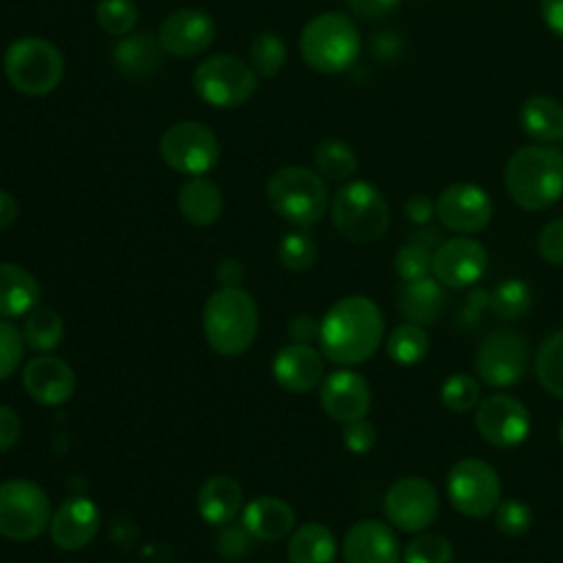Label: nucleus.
I'll return each mask as SVG.
<instances>
[{
	"label": "nucleus",
	"mask_w": 563,
	"mask_h": 563,
	"mask_svg": "<svg viewBox=\"0 0 563 563\" xmlns=\"http://www.w3.org/2000/svg\"><path fill=\"white\" fill-rule=\"evenodd\" d=\"M20 207L13 194H9L7 189H0V231L9 229L15 220H18Z\"/></svg>",
	"instance_id": "obj_53"
},
{
	"label": "nucleus",
	"mask_w": 563,
	"mask_h": 563,
	"mask_svg": "<svg viewBox=\"0 0 563 563\" xmlns=\"http://www.w3.org/2000/svg\"><path fill=\"white\" fill-rule=\"evenodd\" d=\"M319 402L328 418L347 424L367 416L372 407V389L354 369H334L319 385Z\"/></svg>",
	"instance_id": "obj_18"
},
{
	"label": "nucleus",
	"mask_w": 563,
	"mask_h": 563,
	"mask_svg": "<svg viewBox=\"0 0 563 563\" xmlns=\"http://www.w3.org/2000/svg\"><path fill=\"white\" fill-rule=\"evenodd\" d=\"M539 9L545 26L563 40V0H541Z\"/></svg>",
	"instance_id": "obj_51"
},
{
	"label": "nucleus",
	"mask_w": 563,
	"mask_h": 563,
	"mask_svg": "<svg viewBox=\"0 0 563 563\" xmlns=\"http://www.w3.org/2000/svg\"><path fill=\"white\" fill-rule=\"evenodd\" d=\"M194 90L213 108H238L255 95L257 73L238 55H209L194 73Z\"/></svg>",
	"instance_id": "obj_9"
},
{
	"label": "nucleus",
	"mask_w": 563,
	"mask_h": 563,
	"mask_svg": "<svg viewBox=\"0 0 563 563\" xmlns=\"http://www.w3.org/2000/svg\"><path fill=\"white\" fill-rule=\"evenodd\" d=\"M534 374L539 385L563 400V330L543 339L534 358Z\"/></svg>",
	"instance_id": "obj_34"
},
{
	"label": "nucleus",
	"mask_w": 563,
	"mask_h": 563,
	"mask_svg": "<svg viewBox=\"0 0 563 563\" xmlns=\"http://www.w3.org/2000/svg\"><path fill=\"white\" fill-rule=\"evenodd\" d=\"M446 495L460 515L486 519L501 501L499 473L486 460L464 457L446 475Z\"/></svg>",
	"instance_id": "obj_10"
},
{
	"label": "nucleus",
	"mask_w": 563,
	"mask_h": 563,
	"mask_svg": "<svg viewBox=\"0 0 563 563\" xmlns=\"http://www.w3.org/2000/svg\"><path fill=\"white\" fill-rule=\"evenodd\" d=\"M42 288L20 264L0 262V319L26 317L40 306Z\"/></svg>",
	"instance_id": "obj_26"
},
{
	"label": "nucleus",
	"mask_w": 563,
	"mask_h": 563,
	"mask_svg": "<svg viewBox=\"0 0 563 563\" xmlns=\"http://www.w3.org/2000/svg\"><path fill=\"white\" fill-rule=\"evenodd\" d=\"M266 198L273 211L295 227L317 224L330 202L325 178L301 165L273 172L266 183Z\"/></svg>",
	"instance_id": "obj_5"
},
{
	"label": "nucleus",
	"mask_w": 563,
	"mask_h": 563,
	"mask_svg": "<svg viewBox=\"0 0 563 563\" xmlns=\"http://www.w3.org/2000/svg\"><path fill=\"white\" fill-rule=\"evenodd\" d=\"M99 530V508L88 497H68L51 515L48 532L53 543L64 552L86 548Z\"/></svg>",
	"instance_id": "obj_21"
},
{
	"label": "nucleus",
	"mask_w": 563,
	"mask_h": 563,
	"mask_svg": "<svg viewBox=\"0 0 563 563\" xmlns=\"http://www.w3.org/2000/svg\"><path fill=\"white\" fill-rule=\"evenodd\" d=\"M440 400L449 411L466 413L479 405V383L464 372L449 374L440 385Z\"/></svg>",
	"instance_id": "obj_38"
},
{
	"label": "nucleus",
	"mask_w": 563,
	"mask_h": 563,
	"mask_svg": "<svg viewBox=\"0 0 563 563\" xmlns=\"http://www.w3.org/2000/svg\"><path fill=\"white\" fill-rule=\"evenodd\" d=\"M161 53L165 51L161 48L158 37L147 31H141V33L123 35L112 48V59L123 75L145 77L158 68Z\"/></svg>",
	"instance_id": "obj_29"
},
{
	"label": "nucleus",
	"mask_w": 563,
	"mask_h": 563,
	"mask_svg": "<svg viewBox=\"0 0 563 563\" xmlns=\"http://www.w3.org/2000/svg\"><path fill=\"white\" fill-rule=\"evenodd\" d=\"M286 556L288 563H334L336 539L328 526L308 521L290 532Z\"/></svg>",
	"instance_id": "obj_30"
},
{
	"label": "nucleus",
	"mask_w": 563,
	"mask_h": 563,
	"mask_svg": "<svg viewBox=\"0 0 563 563\" xmlns=\"http://www.w3.org/2000/svg\"><path fill=\"white\" fill-rule=\"evenodd\" d=\"M387 356L402 367L418 365L429 352V334L422 325L405 321L387 334Z\"/></svg>",
	"instance_id": "obj_32"
},
{
	"label": "nucleus",
	"mask_w": 563,
	"mask_h": 563,
	"mask_svg": "<svg viewBox=\"0 0 563 563\" xmlns=\"http://www.w3.org/2000/svg\"><path fill=\"white\" fill-rule=\"evenodd\" d=\"M279 264L290 273H306L317 260V244L303 231H290L277 246Z\"/></svg>",
	"instance_id": "obj_39"
},
{
	"label": "nucleus",
	"mask_w": 563,
	"mask_h": 563,
	"mask_svg": "<svg viewBox=\"0 0 563 563\" xmlns=\"http://www.w3.org/2000/svg\"><path fill=\"white\" fill-rule=\"evenodd\" d=\"M341 554L345 563H398L402 550L391 526L380 519H361L345 532Z\"/></svg>",
	"instance_id": "obj_20"
},
{
	"label": "nucleus",
	"mask_w": 563,
	"mask_h": 563,
	"mask_svg": "<svg viewBox=\"0 0 563 563\" xmlns=\"http://www.w3.org/2000/svg\"><path fill=\"white\" fill-rule=\"evenodd\" d=\"M286 42L273 33L264 31L253 37L249 46V64L257 77H275L286 64Z\"/></svg>",
	"instance_id": "obj_36"
},
{
	"label": "nucleus",
	"mask_w": 563,
	"mask_h": 563,
	"mask_svg": "<svg viewBox=\"0 0 563 563\" xmlns=\"http://www.w3.org/2000/svg\"><path fill=\"white\" fill-rule=\"evenodd\" d=\"M158 152L163 163L174 172L205 176L220 161V141L200 121H176L161 134Z\"/></svg>",
	"instance_id": "obj_11"
},
{
	"label": "nucleus",
	"mask_w": 563,
	"mask_h": 563,
	"mask_svg": "<svg viewBox=\"0 0 563 563\" xmlns=\"http://www.w3.org/2000/svg\"><path fill=\"white\" fill-rule=\"evenodd\" d=\"M2 68L20 95L46 97L64 79V55L53 42L26 35L7 46Z\"/></svg>",
	"instance_id": "obj_6"
},
{
	"label": "nucleus",
	"mask_w": 563,
	"mask_h": 563,
	"mask_svg": "<svg viewBox=\"0 0 563 563\" xmlns=\"http://www.w3.org/2000/svg\"><path fill=\"white\" fill-rule=\"evenodd\" d=\"M288 334L295 343H310L312 339H319V321L310 314H295L288 321Z\"/></svg>",
	"instance_id": "obj_50"
},
{
	"label": "nucleus",
	"mask_w": 563,
	"mask_h": 563,
	"mask_svg": "<svg viewBox=\"0 0 563 563\" xmlns=\"http://www.w3.org/2000/svg\"><path fill=\"white\" fill-rule=\"evenodd\" d=\"M22 433V420L15 409L0 405V453H7L15 446Z\"/></svg>",
	"instance_id": "obj_48"
},
{
	"label": "nucleus",
	"mask_w": 563,
	"mask_h": 563,
	"mask_svg": "<svg viewBox=\"0 0 563 563\" xmlns=\"http://www.w3.org/2000/svg\"><path fill=\"white\" fill-rule=\"evenodd\" d=\"M444 286L433 277L409 282L398 292V312L418 325L433 323L444 308Z\"/></svg>",
	"instance_id": "obj_27"
},
{
	"label": "nucleus",
	"mask_w": 563,
	"mask_h": 563,
	"mask_svg": "<svg viewBox=\"0 0 563 563\" xmlns=\"http://www.w3.org/2000/svg\"><path fill=\"white\" fill-rule=\"evenodd\" d=\"M385 323L380 308L365 295L334 301L319 321V350L334 365L365 363L383 343Z\"/></svg>",
	"instance_id": "obj_1"
},
{
	"label": "nucleus",
	"mask_w": 563,
	"mask_h": 563,
	"mask_svg": "<svg viewBox=\"0 0 563 563\" xmlns=\"http://www.w3.org/2000/svg\"><path fill=\"white\" fill-rule=\"evenodd\" d=\"M275 383L290 394H306L323 380V354L310 343H288L273 356Z\"/></svg>",
	"instance_id": "obj_22"
},
{
	"label": "nucleus",
	"mask_w": 563,
	"mask_h": 563,
	"mask_svg": "<svg viewBox=\"0 0 563 563\" xmlns=\"http://www.w3.org/2000/svg\"><path fill=\"white\" fill-rule=\"evenodd\" d=\"M301 59L321 75L347 70L361 53V35L350 15L325 11L306 22L299 35Z\"/></svg>",
	"instance_id": "obj_4"
},
{
	"label": "nucleus",
	"mask_w": 563,
	"mask_h": 563,
	"mask_svg": "<svg viewBox=\"0 0 563 563\" xmlns=\"http://www.w3.org/2000/svg\"><path fill=\"white\" fill-rule=\"evenodd\" d=\"M24 336L22 330L11 323V319H0V383L7 380L24 358Z\"/></svg>",
	"instance_id": "obj_43"
},
{
	"label": "nucleus",
	"mask_w": 563,
	"mask_h": 563,
	"mask_svg": "<svg viewBox=\"0 0 563 563\" xmlns=\"http://www.w3.org/2000/svg\"><path fill=\"white\" fill-rule=\"evenodd\" d=\"M475 427L488 444L510 449L528 438L530 411L521 400L508 394H495L479 400L475 409Z\"/></svg>",
	"instance_id": "obj_15"
},
{
	"label": "nucleus",
	"mask_w": 563,
	"mask_h": 563,
	"mask_svg": "<svg viewBox=\"0 0 563 563\" xmlns=\"http://www.w3.org/2000/svg\"><path fill=\"white\" fill-rule=\"evenodd\" d=\"M433 213H435V202L424 194H413L405 202V216L409 218V222L418 227L427 224L433 218Z\"/></svg>",
	"instance_id": "obj_49"
},
{
	"label": "nucleus",
	"mask_w": 563,
	"mask_h": 563,
	"mask_svg": "<svg viewBox=\"0 0 563 563\" xmlns=\"http://www.w3.org/2000/svg\"><path fill=\"white\" fill-rule=\"evenodd\" d=\"M537 251L545 262L563 266V216L543 224L537 235Z\"/></svg>",
	"instance_id": "obj_44"
},
{
	"label": "nucleus",
	"mask_w": 563,
	"mask_h": 563,
	"mask_svg": "<svg viewBox=\"0 0 563 563\" xmlns=\"http://www.w3.org/2000/svg\"><path fill=\"white\" fill-rule=\"evenodd\" d=\"M176 205L180 216L194 227H209L213 224L224 209L222 189L205 178V176H189L176 196Z\"/></svg>",
	"instance_id": "obj_25"
},
{
	"label": "nucleus",
	"mask_w": 563,
	"mask_h": 563,
	"mask_svg": "<svg viewBox=\"0 0 563 563\" xmlns=\"http://www.w3.org/2000/svg\"><path fill=\"white\" fill-rule=\"evenodd\" d=\"M508 198L526 211H543L563 196V150L552 143L523 145L504 167Z\"/></svg>",
	"instance_id": "obj_2"
},
{
	"label": "nucleus",
	"mask_w": 563,
	"mask_h": 563,
	"mask_svg": "<svg viewBox=\"0 0 563 563\" xmlns=\"http://www.w3.org/2000/svg\"><path fill=\"white\" fill-rule=\"evenodd\" d=\"M519 125L537 143L563 141V103L548 95L528 97L519 110Z\"/></svg>",
	"instance_id": "obj_28"
},
{
	"label": "nucleus",
	"mask_w": 563,
	"mask_h": 563,
	"mask_svg": "<svg viewBox=\"0 0 563 563\" xmlns=\"http://www.w3.org/2000/svg\"><path fill=\"white\" fill-rule=\"evenodd\" d=\"M257 303L242 286H220L202 308V334L220 356L244 354L257 336Z\"/></svg>",
	"instance_id": "obj_3"
},
{
	"label": "nucleus",
	"mask_w": 563,
	"mask_h": 563,
	"mask_svg": "<svg viewBox=\"0 0 563 563\" xmlns=\"http://www.w3.org/2000/svg\"><path fill=\"white\" fill-rule=\"evenodd\" d=\"M242 526L253 539L275 543L290 537L295 528V510L279 497L262 495L244 506Z\"/></svg>",
	"instance_id": "obj_23"
},
{
	"label": "nucleus",
	"mask_w": 563,
	"mask_h": 563,
	"mask_svg": "<svg viewBox=\"0 0 563 563\" xmlns=\"http://www.w3.org/2000/svg\"><path fill=\"white\" fill-rule=\"evenodd\" d=\"M156 37L167 55L189 59L205 53L213 44L216 22L207 11L178 9L161 22Z\"/></svg>",
	"instance_id": "obj_17"
},
{
	"label": "nucleus",
	"mask_w": 563,
	"mask_h": 563,
	"mask_svg": "<svg viewBox=\"0 0 563 563\" xmlns=\"http://www.w3.org/2000/svg\"><path fill=\"white\" fill-rule=\"evenodd\" d=\"M435 216L449 231L471 235L488 227L493 200L475 183H453L435 198Z\"/></svg>",
	"instance_id": "obj_16"
},
{
	"label": "nucleus",
	"mask_w": 563,
	"mask_h": 563,
	"mask_svg": "<svg viewBox=\"0 0 563 563\" xmlns=\"http://www.w3.org/2000/svg\"><path fill=\"white\" fill-rule=\"evenodd\" d=\"M216 277L222 286H240L244 279V266L238 260H222L216 266Z\"/></svg>",
	"instance_id": "obj_52"
},
{
	"label": "nucleus",
	"mask_w": 563,
	"mask_h": 563,
	"mask_svg": "<svg viewBox=\"0 0 563 563\" xmlns=\"http://www.w3.org/2000/svg\"><path fill=\"white\" fill-rule=\"evenodd\" d=\"M451 541L438 532H418L402 550V563H453Z\"/></svg>",
	"instance_id": "obj_37"
},
{
	"label": "nucleus",
	"mask_w": 563,
	"mask_h": 563,
	"mask_svg": "<svg viewBox=\"0 0 563 563\" xmlns=\"http://www.w3.org/2000/svg\"><path fill=\"white\" fill-rule=\"evenodd\" d=\"M488 266V253L475 238H449L440 242L431 257V275L444 288H471L482 279Z\"/></svg>",
	"instance_id": "obj_14"
},
{
	"label": "nucleus",
	"mask_w": 563,
	"mask_h": 563,
	"mask_svg": "<svg viewBox=\"0 0 563 563\" xmlns=\"http://www.w3.org/2000/svg\"><path fill=\"white\" fill-rule=\"evenodd\" d=\"M431 257L433 253L422 242L402 244L394 255V271L402 284L424 279L431 275Z\"/></svg>",
	"instance_id": "obj_41"
},
{
	"label": "nucleus",
	"mask_w": 563,
	"mask_h": 563,
	"mask_svg": "<svg viewBox=\"0 0 563 563\" xmlns=\"http://www.w3.org/2000/svg\"><path fill=\"white\" fill-rule=\"evenodd\" d=\"M312 158H314L317 172L328 180H347L358 169L356 152L343 139H336V136L319 141Z\"/></svg>",
	"instance_id": "obj_33"
},
{
	"label": "nucleus",
	"mask_w": 563,
	"mask_h": 563,
	"mask_svg": "<svg viewBox=\"0 0 563 563\" xmlns=\"http://www.w3.org/2000/svg\"><path fill=\"white\" fill-rule=\"evenodd\" d=\"M341 442L343 446L354 453V455H365L374 449L376 444V429L369 420L361 418V420H354V422H347L343 427V433H341Z\"/></svg>",
	"instance_id": "obj_45"
},
{
	"label": "nucleus",
	"mask_w": 563,
	"mask_h": 563,
	"mask_svg": "<svg viewBox=\"0 0 563 563\" xmlns=\"http://www.w3.org/2000/svg\"><path fill=\"white\" fill-rule=\"evenodd\" d=\"M330 213L334 229L354 244H372L389 229V205L367 180H350L339 187Z\"/></svg>",
	"instance_id": "obj_7"
},
{
	"label": "nucleus",
	"mask_w": 563,
	"mask_h": 563,
	"mask_svg": "<svg viewBox=\"0 0 563 563\" xmlns=\"http://www.w3.org/2000/svg\"><path fill=\"white\" fill-rule=\"evenodd\" d=\"M95 18L108 35L123 37L132 33L139 20V9L132 0H99L95 7Z\"/></svg>",
	"instance_id": "obj_40"
},
{
	"label": "nucleus",
	"mask_w": 563,
	"mask_h": 563,
	"mask_svg": "<svg viewBox=\"0 0 563 563\" xmlns=\"http://www.w3.org/2000/svg\"><path fill=\"white\" fill-rule=\"evenodd\" d=\"M51 523V501L40 484L26 477L0 482V537L35 541Z\"/></svg>",
	"instance_id": "obj_8"
},
{
	"label": "nucleus",
	"mask_w": 563,
	"mask_h": 563,
	"mask_svg": "<svg viewBox=\"0 0 563 563\" xmlns=\"http://www.w3.org/2000/svg\"><path fill=\"white\" fill-rule=\"evenodd\" d=\"M350 11L361 20H380L396 11L400 0H345Z\"/></svg>",
	"instance_id": "obj_47"
},
{
	"label": "nucleus",
	"mask_w": 563,
	"mask_h": 563,
	"mask_svg": "<svg viewBox=\"0 0 563 563\" xmlns=\"http://www.w3.org/2000/svg\"><path fill=\"white\" fill-rule=\"evenodd\" d=\"M528 345L515 330L499 328L484 336L475 352L477 376L490 387L517 385L528 369Z\"/></svg>",
	"instance_id": "obj_13"
},
{
	"label": "nucleus",
	"mask_w": 563,
	"mask_h": 563,
	"mask_svg": "<svg viewBox=\"0 0 563 563\" xmlns=\"http://www.w3.org/2000/svg\"><path fill=\"white\" fill-rule=\"evenodd\" d=\"M532 292L523 279H504L488 295L490 312L501 321H515L530 310Z\"/></svg>",
	"instance_id": "obj_35"
},
{
	"label": "nucleus",
	"mask_w": 563,
	"mask_h": 563,
	"mask_svg": "<svg viewBox=\"0 0 563 563\" xmlns=\"http://www.w3.org/2000/svg\"><path fill=\"white\" fill-rule=\"evenodd\" d=\"M198 515L211 526H229L242 510V488L235 477L218 473L202 482L196 497Z\"/></svg>",
	"instance_id": "obj_24"
},
{
	"label": "nucleus",
	"mask_w": 563,
	"mask_h": 563,
	"mask_svg": "<svg viewBox=\"0 0 563 563\" xmlns=\"http://www.w3.org/2000/svg\"><path fill=\"white\" fill-rule=\"evenodd\" d=\"M387 521L409 534L424 532L440 512V497L435 486L418 475L396 479L383 499Z\"/></svg>",
	"instance_id": "obj_12"
},
{
	"label": "nucleus",
	"mask_w": 563,
	"mask_h": 563,
	"mask_svg": "<svg viewBox=\"0 0 563 563\" xmlns=\"http://www.w3.org/2000/svg\"><path fill=\"white\" fill-rule=\"evenodd\" d=\"M249 539L251 534L244 526H229L218 537V550L227 559H240L249 550Z\"/></svg>",
	"instance_id": "obj_46"
},
{
	"label": "nucleus",
	"mask_w": 563,
	"mask_h": 563,
	"mask_svg": "<svg viewBox=\"0 0 563 563\" xmlns=\"http://www.w3.org/2000/svg\"><path fill=\"white\" fill-rule=\"evenodd\" d=\"M493 517H495L497 530L506 537H521L532 526V508L517 497L501 499L497 504Z\"/></svg>",
	"instance_id": "obj_42"
},
{
	"label": "nucleus",
	"mask_w": 563,
	"mask_h": 563,
	"mask_svg": "<svg viewBox=\"0 0 563 563\" xmlns=\"http://www.w3.org/2000/svg\"><path fill=\"white\" fill-rule=\"evenodd\" d=\"M22 387L33 402L44 407H59L73 398L77 378L64 358L53 354H37L22 369Z\"/></svg>",
	"instance_id": "obj_19"
},
{
	"label": "nucleus",
	"mask_w": 563,
	"mask_h": 563,
	"mask_svg": "<svg viewBox=\"0 0 563 563\" xmlns=\"http://www.w3.org/2000/svg\"><path fill=\"white\" fill-rule=\"evenodd\" d=\"M559 440H561V444H563V420L559 422Z\"/></svg>",
	"instance_id": "obj_54"
},
{
	"label": "nucleus",
	"mask_w": 563,
	"mask_h": 563,
	"mask_svg": "<svg viewBox=\"0 0 563 563\" xmlns=\"http://www.w3.org/2000/svg\"><path fill=\"white\" fill-rule=\"evenodd\" d=\"M22 336L29 350L37 354H48L64 339V319L53 308L37 306L24 317Z\"/></svg>",
	"instance_id": "obj_31"
}]
</instances>
